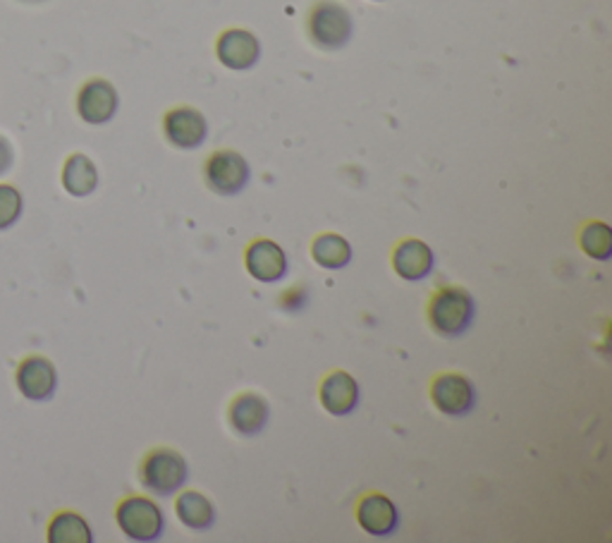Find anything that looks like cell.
<instances>
[{"mask_svg": "<svg viewBox=\"0 0 612 543\" xmlns=\"http://www.w3.org/2000/svg\"><path fill=\"white\" fill-rule=\"evenodd\" d=\"M477 316V301L465 288H440L428 301V321L442 338L465 336Z\"/></svg>", "mask_w": 612, "mask_h": 543, "instance_id": "6da1fadb", "label": "cell"}, {"mask_svg": "<svg viewBox=\"0 0 612 543\" xmlns=\"http://www.w3.org/2000/svg\"><path fill=\"white\" fill-rule=\"evenodd\" d=\"M187 460L173 448H153L140 464L142 486L156 495H173L187 484Z\"/></svg>", "mask_w": 612, "mask_h": 543, "instance_id": "7a4b0ae2", "label": "cell"}, {"mask_svg": "<svg viewBox=\"0 0 612 543\" xmlns=\"http://www.w3.org/2000/svg\"><path fill=\"white\" fill-rule=\"evenodd\" d=\"M306 27H309V39L320 51H340L351 39V14L335 0H318Z\"/></svg>", "mask_w": 612, "mask_h": 543, "instance_id": "3957f363", "label": "cell"}, {"mask_svg": "<svg viewBox=\"0 0 612 543\" xmlns=\"http://www.w3.org/2000/svg\"><path fill=\"white\" fill-rule=\"evenodd\" d=\"M118 526L132 541H156L165 530L161 508L144 495H130L115 510Z\"/></svg>", "mask_w": 612, "mask_h": 543, "instance_id": "277c9868", "label": "cell"}, {"mask_svg": "<svg viewBox=\"0 0 612 543\" xmlns=\"http://www.w3.org/2000/svg\"><path fill=\"white\" fill-rule=\"evenodd\" d=\"M252 171L249 163L244 161L242 154L237 151H216L208 161H206V183L208 187L223 194V197H233V194H239L244 187L249 185Z\"/></svg>", "mask_w": 612, "mask_h": 543, "instance_id": "5b68a950", "label": "cell"}, {"mask_svg": "<svg viewBox=\"0 0 612 543\" xmlns=\"http://www.w3.org/2000/svg\"><path fill=\"white\" fill-rule=\"evenodd\" d=\"M431 398L438 412L448 417H467L479 402V393L465 373H440L431 383Z\"/></svg>", "mask_w": 612, "mask_h": 543, "instance_id": "8992f818", "label": "cell"}, {"mask_svg": "<svg viewBox=\"0 0 612 543\" xmlns=\"http://www.w3.org/2000/svg\"><path fill=\"white\" fill-rule=\"evenodd\" d=\"M14 383H18L22 398L32 402H45L55 396L58 371L49 357L29 355L20 361L18 371H14Z\"/></svg>", "mask_w": 612, "mask_h": 543, "instance_id": "52a82bcc", "label": "cell"}, {"mask_svg": "<svg viewBox=\"0 0 612 543\" xmlns=\"http://www.w3.org/2000/svg\"><path fill=\"white\" fill-rule=\"evenodd\" d=\"M118 92L109 80H89L76 94V113L89 125L111 123L118 113Z\"/></svg>", "mask_w": 612, "mask_h": 543, "instance_id": "ba28073f", "label": "cell"}, {"mask_svg": "<svg viewBox=\"0 0 612 543\" xmlns=\"http://www.w3.org/2000/svg\"><path fill=\"white\" fill-rule=\"evenodd\" d=\"M165 137L177 148H198L206 142L208 123L206 117L190 105H180L165 115Z\"/></svg>", "mask_w": 612, "mask_h": 543, "instance_id": "9c48e42d", "label": "cell"}, {"mask_svg": "<svg viewBox=\"0 0 612 543\" xmlns=\"http://www.w3.org/2000/svg\"><path fill=\"white\" fill-rule=\"evenodd\" d=\"M357 520L366 534L382 539L397 532V526H400V512H397V505L388 495L369 493L364 495L357 505Z\"/></svg>", "mask_w": 612, "mask_h": 543, "instance_id": "30bf717a", "label": "cell"}, {"mask_svg": "<svg viewBox=\"0 0 612 543\" xmlns=\"http://www.w3.org/2000/svg\"><path fill=\"white\" fill-rule=\"evenodd\" d=\"M244 262H247L249 276L266 285L280 283L289 268L287 254L273 239H256V243H252L247 254H244Z\"/></svg>", "mask_w": 612, "mask_h": 543, "instance_id": "8fae6325", "label": "cell"}, {"mask_svg": "<svg viewBox=\"0 0 612 543\" xmlns=\"http://www.w3.org/2000/svg\"><path fill=\"white\" fill-rule=\"evenodd\" d=\"M436 266V256L424 239H402L392 252V268L402 280L419 283L431 276Z\"/></svg>", "mask_w": 612, "mask_h": 543, "instance_id": "7c38bea8", "label": "cell"}, {"mask_svg": "<svg viewBox=\"0 0 612 543\" xmlns=\"http://www.w3.org/2000/svg\"><path fill=\"white\" fill-rule=\"evenodd\" d=\"M216 53L225 68L242 72L256 65L258 55H262V47H258V39L252 32H244V29H227L216 43Z\"/></svg>", "mask_w": 612, "mask_h": 543, "instance_id": "4fadbf2b", "label": "cell"}, {"mask_svg": "<svg viewBox=\"0 0 612 543\" xmlns=\"http://www.w3.org/2000/svg\"><path fill=\"white\" fill-rule=\"evenodd\" d=\"M359 383L347 371H333L320 383V404L333 417H347L355 412L359 407Z\"/></svg>", "mask_w": 612, "mask_h": 543, "instance_id": "5bb4252c", "label": "cell"}, {"mask_svg": "<svg viewBox=\"0 0 612 543\" xmlns=\"http://www.w3.org/2000/svg\"><path fill=\"white\" fill-rule=\"evenodd\" d=\"M230 424L239 436H258L271 419L268 402L256 393H242L230 404Z\"/></svg>", "mask_w": 612, "mask_h": 543, "instance_id": "9a60e30c", "label": "cell"}, {"mask_svg": "<svg viewBox=\"0 0 612 543\" xmlns=\"http://www.w3.org/2000/svg\"><path fill=\"white\" fill-rule=\"evenodd\" d=\"M175 512L180 522L192 532H206L216 524V508H213L208 498L198 491L180 493L175 501Z\"/></svg>", "mask_w": 612, "mask_h": 543, "instance_id": "2e32d148", "label": "cell"}, {"mask_svg": "<svg viewBox=\"0 0 612 543\" xmlns=\"http://www.w3.org/2000/svg\"><path fill=\"white\" fill-rule=\"evenodd\" d=\"M63 187L72 197H89L99 187V171L84 154H72L63 165Z\"/></svg>", "mask_w": 612, "mask_h": 543, "instance_id": "e0dca14e", "label": "cell"}, {"mask_svg": "<svg viewBox=\"0 0 612 543\" xmlns=\"http://www.w3.org/2000/svg\"><path fill=\"white\" fill-rule=\"evenodd\" d=\"M45 539H49V543H91L94 534H91V526L82 515H76L72 510H63L49 522Z\"/></svg>", "mask_w": 612, "mask_h": 543, "instance_id": "ac0fdd59", "label": "cell"}, {"mask_svg": "<svg viewBox=\"0 0 612 543\" xmlns=\"http://www.w3.org/2000/svg\"><path fill=\"white\" fill-rule=\"evenodd\" d=\"M312 256L314 262L320 268L328 270H340L351 262V245L347 243L345 237L335 235V233H326L318 235L312 245Z\"/></svg>", "mask_w": 612, "mask_h": 543, "instance_id": "d6986e66", "label": "cell"}, {"mask_svg": "<svg viewBox=\"0 0 612 543\" xmlns=\"http://www.w3.org/2000/svg\"><path fill=\"white\" fill-rule=\"evenodd\" d=\"M579 245L591 256V259L608 262L612 256V233L601 221L589 223V225H584V230H581V235H579Z\"/></svg>", "mask_w": 612, "mask_h": 543, "instance_id": "ffe728a7", "label": "cell"}, {"mask_svg": "<svg viewBox=\"0 0 612 543\" xmlns=\"http://www.w3.org/2000/svg\"><path fill=\"white\" fill-rule=\"evenodd\" d=\"M24 211V199L20 189L8 183H0V230H10L20 221Z\"/></svg>", "mask_w": 612, "mask_h": 543, "instance_id": "44dd1931", "label": "cell"}, {"mask_svg": "<svg viewBox=\"0 0 612 543\" xmlns=\"http://www.w3.org/2000/svg\"><path fill=\"white\" fill-rule=\"evenodd\" d=\"M14 163V148L10 144V140H6L3 134H0V175H6Z\"/></svg>", "mask_w": 612, "mask_h": 543, "instance_id": "7402d4cb", "label": "cell"}, {"mask_svg": "<svg viewBox=\"0 0 612 543\" xmlns=\"http://www.w3.org/2000/svg\"><path fill=\"white\" fill-rule=\"evenodd\" d=\"M22 3H43V0H22Z\"/></svg>", "mask_w": 612, "mask_h": 543, "instance_id": "603a6c76", "label": "cell"}]
</instances>
